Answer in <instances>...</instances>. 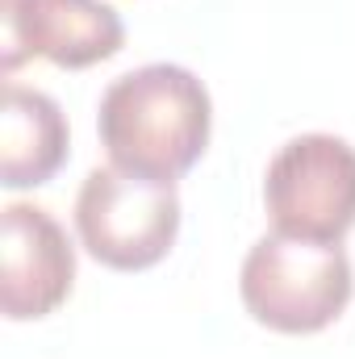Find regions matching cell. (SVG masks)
I'll use <instances>...</instances> for the list:
<instances>
[{
  "label": "cell",
  "mask_w": 355,
  "mask_h": 359,
  "mask_svg": "<svg viewBox=\"0 0 355 359\" xmlns=\"http://www.w3.org/2000/svg\"><path fill=\"white\" fill-rule=\"evenodd\" d=\"M76 230L96 264L113 271L155 268L180 234L176 180L92 168L76 196Z\"/></svg>",
  "instance_id": "3957f363"
},
{
  "label": "cell",
  "mask_w": 355,
  "mask_h": 359,
  "mask_svg": "<svg viewBox=\"0 0 355 359\" xmlns=\"http://www.w3.org/2000/svg\"><path fill=\"white\" fill-rule=\"evenodd\" d=\"M355 276L343 243H309L288 234H264L239 276L247 313L280 334H318L351 301Z\"/></svg>",
  "instance_id": "7a4b0ae2"
},
{
  "label": "cell",
  "mask_w": 355,
  "mask_h": 359,
  "mask_svg": "<svg viewBox=\"0 0 355 359\" xmlns=\"http://www.w3.org/2000/svg\"><path fill=\"white\" fill-rule=\"evenodd\" d=\"M264 205L276 234L343 243L355 226V147L339 134L288 138L267 163Z\"/></svg>",
  "instance_id": "277c9868"
},
{
  "label": "cell",
  "mask_w": 355,
  "mask_h": 359,
  "mask_svg": "<svg viewBox=\"0 0 355 359\" xmlns=\"http://www.w3.org/2000/svg\"><path fill=\"white\" fill-rule=\"evenodd\" d=\"M76 284V247L42 209L13 201L0 213V309L8 322L55 313Z\"/></svg>",
  "instance_id": "8992f818"
},
{
  "label": "cell",
  "mask_w": 355,
  "mask_h": 359,
  "mask_svg": "<svg viewBox=\"0 0 355 359\" xmlns=\"http://www.w3.org/2000/svg\"><path fill=\"white\" fill-rule=\"evenodd\" d=\"M67 117L55 96L4 84L0 104V184L38 188L67 159Z\"/></svg>",
  "instance_id": "52a82bcc"
},
{
  "label": "cell",
  "mask_w": 355,
  "mask_h": 359,
  "mask_svg": "<svg viewBox=\"0 0 355 359\" xmlns=\"http://www.w3.org/2000/svg\"><path fill=\"white\" fill-rule=\"evenodd\" d=\"M126 25L105 0H0V72L25 59L80 72L121 50Z\"/></svg>",
  "instance_id": "5b68a950"
},
{
  "label": "cell",
  "mask_w": 355,
  "mask_h": 359,
  "mask_svg": "<svg viewBox=\"0 0 355 359\" xmlns=\"http://www.w3.org/2000/svg\"><path fill=\"white\" fill-rule=\"evenodd\" d=\"M209 88L180 63H147L117 76L96 109L109 163L147 180L184 176L209 147Z\"/></svg>",
  "instance_id": "6da1fadb"
}]
</instances>
